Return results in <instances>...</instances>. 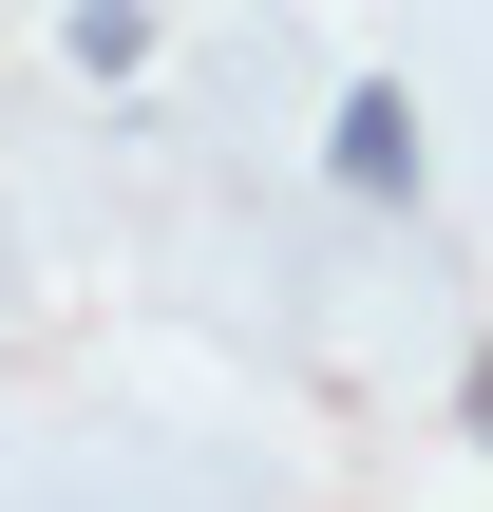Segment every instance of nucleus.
I'll list each match as a JSON object with an SVG mask.
<instances>
[{
	"label": "nucleus",
	"instance_id": "obj_2",
	"mask_svg": "<svg viewBox=\"0 0 493 512\" xmlns=\"http://www.w3.org/2000/svg\"><path fill=\"white\" fill-rule=\"evenodd\" d=\"M475 437H493V361H475Z\"/></svg>",
	"mask_w": 493,
	"mask_h": 512
},
{
	"label": "nucleus",
	"instance_id": "obj_1",
	"mask_svg": "<svg viewBox=\"0 0 493 512\" xmlns=\"http://www.w3.org/2000/svg\"><path fill=\"white\" fill-rule=\"evenodd\" d=\"M342 190H418V114L399 95H342Z\"/></svg>",
	"mask_w": 493,
	"mask_h": 512
}]
</instances>
